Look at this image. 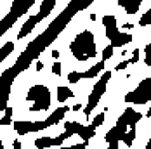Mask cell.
I'll return each instance as SVG.
<instances>
[{
    "mask_svg": "<svg viewBox=\"0 0 151 149\" xmlns=\"http://www.w3.org/2000/svg\"><path fill=\"white\" fill-rule=\"evenodd\" d=\"M70 50L73 54V57L80 62H85L89 59H94L97 56V49H96V42H94V33L89 30H83L78 33L73 42L70 45Z\"/></svg>",
    "mask_w": 151,
    "mask_h": 149,
    "instance_id": "6da1fadb",
    "label": "cell"
},
{
    "mask_svg": "<svg viewBox=\"0 0 151 149\" xmlns=\"http://www.w3.org/2000/svg\"><path fill=\"white\" fill-rule=\"evenodd\" d=\"M26 101L31 104V111H47L50 107V92L45 85H33L28 90Z\"/></svg>",
    "mask_w": 151,
    "mask_h": 149,
    "instance_id": "7a4b0ae2",
    "label": "cell"
},
{
    "mask_svg": "<svg viewBox=\"0 0 151 149\" xmlns=\"http://www.w3.org/2000/svg\"><path fill=\"white\" fill-rule=\"evenodd\" d=\"M111 76H113V73L111 71H104V73L101 74V78H99V82L92 87L91 94H89V102H87V106H85V109H83V116L87 118L89 115H91V111H94L96 109V106L99 104V101L103 99V95L106 94V87H108V82L111 80Z\"/></svg>",
    "mask_w": 151,
    "mask_h": 149,
    "instance_id": "3957f363",
    "label": "cell"
},
{
    "mask_svg": "<svg viewBox=\"0 0 151 149\" xmlns=\"http://www.w3.org/2000/svg\"><path fill=\"white\" fill-rule=\"evenodd\" d=\"M38 23H40V21H38V19H37V17H35V16H30V17H28V19H26V23H24V24H23V28H21V30H19V33H17V38H19V40H21V38H24V37H26V35H30L31 31L35 30V26H37V24H38Z\"/></svg>",
    "mask_w": 151,
    "mask_h": 149,
    "instance_id": "277c9868",
    "label": "cell"
},
{
    "mask_svg": "<svg viewBox=\"0 0 151 149\" xmlns=\"http://www.w3.org/2000/svg\"><path fill=\"white\" fill-rule=\"evenodd\" d=\"M70 99H75V92L71 90V87H63V85H59L58 87V102L64 104Z\"/></svg>",
    "mask_w": 151,
    "mask_h": 149,
    "instance_id": "5b68a950",
    "label": "cell"
},
{
    "mask_svg": "<svg viewBox=\"0 0 151 149\" xmlns=\"http://www.w3.org/2000/svg\"><path fill=\"white\" fill-rule=\"evenodd\" d=\"M132 38H134V37H132L130 33L122 31V33L116 37V38H115V40H111V44H109V45H111L113 49H120V47H123V45H129V44H130V42H132Z\"/></svg>",
    "mask_w": 151,
    "mask_h": 149,
    "instance_id": "8992f818",
    "label": "cell"
},
{
    "mask_svg": "<svg viewBox=\"0 0 151 149\" xmlns=\"http://www.w3.org/2000/svg\"><path fill=\"white\" fill-rule=\"evenodd\" d=\"M12 127H14L16 134H19L21 137L31 134V121H28V120H23V121H14V123H12Z\"/></svg>",
    "mask_w": 151,
    "mask_h": 149,
    "instance_id": "52a82bcc",
    "label": "cell"
},
{
    "mask_svg": "<svg viewBox=\"0 0 151 149\" xmlns=\"http://www.w3.org/2000/svg\"><path fill=\"white\" fill-rule=\"evenodd\" d=\"M136 137H137V128L136 127H129V130L122 137V142L127 146V149H130L134 146V142H136Z\"/></svg>",
    "mask_w": 151,
    "mask_h": 149,
    "instance_id": "ba28073f",
    "label": "cell"
},
{
    "mask_svg": "<svg viewBox=\"0 0 151 149\" xmlns=\"http://www.w3.org/2000/svg\"><path fill=\"white\" fill-rule=\"evenodd\" d=\"M33 146H35L37 149L50 148V146H54V137H50V135H47V137H38V139L33 140Z\"/></svg>",
    "mask_w": 151,
    "mask_h": 149,
    "instance_id": "9c48e42d",
    "label": "cell"
},
{
    "mask_svg": "<svg viewBox=\"0 0 151 149\" xmlns=\"http://www.w3.org/2000/svg\"><path fill=\"white\" fill-rule=\"evenodd\" d=\"M96 135V128L92 127V125H83V130L80 132V139H82V142H89L92 137Z\"/></svg>",
    "mask_w": 151,
    "mask_h": 149,
    "instance_id": "30bf717a",
    "label": "cell"
},
{
    "mask_svg": "<svg viewBox=\"0 0 151 149\" xmlns=\"http://www.w3.org/2000/svg\"><path fill=\"white\" fill-rule=\"evenodd\" d=\"M103 26H104V30H108V28H116L118 26V19L113 14H106V16H103Z\"/></svg>",
    "mask_w": 151,
    "mask_h": 149,
    "instance_id": "8fae6325",
    "label": "cell"
},
{
    "mask_svg": "<svg viewBox=\"0 0 151 149\" xmlns=\"http://www.w3.org/2000/svg\"><path fill=\"white\" fill-rule=\"evenodd\" d=\"M66 80H68V83L70 85H76V83H80L82 82V71H70L68 76H66Z\"/></svg>",
    "mask_w": 151,
    "mask_h": 149,
    "instance_id": "7c38bea8",
    "label": "cell"
},
{
    "mask_svg": "<svg viewBox=\"0 0 151 149\" xmlns=\"http://www.w3.org/2000/svg\"><path fill=\"white\" fill-rule=\"evenodd\" d=\"M104 121H106V115H104V111H101L96 118L91 121V125L94 127V128H99V127H103L104 125Z\"/></svg>",
    "mask_w": 151,
    "mask_h": 149,
    "instance_id": "4fadbf2b",
    "label": "cell"
},
{
    "mask_svg": "<svg viewBox=\"0 0 151 149\" xmlns=\"http://www.w3.org/2000/svg\"><path fill=\"white\" fill-rule=\"evenodd\" d=\"M101 56H103V59L101 61L108 62L109 59H113V56H115V49H113L111 45H106L104 49H103V54H101Z\"/></svg>",
    "mask_w": 151,
    "mask_h": 149,
    "instance_id": "5bb4252c",
    "label": "cell"
},
{
    "mask_svg": "<svg viewBox=\"0 0 151 149\" xmlns=\"http://www.w3.org/2000/svg\"><path fill=\"white\" fill-rule=\"evenodd\" d=\"M151 24V9H148V11H144L142 12V16H141V19H139V26H150Z\"/></svg>",
    "mask_w": 151,
    "mask_h": 149,
    "instance_id": "9a60e30c",
    "label": "cell"
},
{
    "mask_svg": "<svg viewBox=\"0 0 151 149\" xmlns=\"http://www.w3.org/2000/svg\"><path fill=\"white\" fill-rule=\"evenodd\" d=\"M120 33H122V30L118 28V26H116V28H108V30L104 31V37L109 40V42H111V40H115Z\"/></svg>",
    "mask_w": 151,
    "mask_h": 149,
    "instance_id": "2e32d148",
    "label": "cell"
},
{
    "mask_svg": "<svg viewBox=\"0 0 151 149\" xmlns=\"http://www.w3.org/2000/svg\"><path fill=\"white\" fill-rule=\"evenodd\" d=\"M50 69H52V74H54V76H61V74H63V62H61V61H56Z\"/></svg>",
    "mask_w": 151,
    "mask_h": 149,
    "instance_id": "e0dca14e",
    "label": "cell"
},
{
    "mask_svg": "<svg viewBox=\"0 0 151 149\" xmlns=\"http://www.w3.org/2000/svg\"><path fill=\"white\" fill-rule=\"evenodd\" d=\"M139 54H141V50L139 49H134V52L130 54V57H129V64H137V61H139Z\"/></svg>",
    "mask_w": 151,
    "mask_h": 149,
    "instance_id": "ac0fdd59",
    "label": "cell"
},
{
    "mask_svg": "<svg viewBox=\"0 0 151 149\" xmlns=\"http://www.w3.org/2000/svg\"><path fill=\"white\" fill-rule=\"evenodd\" d=\"M7 125H12V118L11 116H2L0 118V127H7Z\"/></svg>",
    "mask_w": 151,
    "mask_h": 149,
    "instance_id": "d6986e66",
    "label": "cell"
},
{
    "mask_svg": "<svg viewBox=\"0 0 151 149\" xmlns=\"http://www.w3.org/2000/svg\"><path fill=\"white\" fill-rule=\"evenodd\" d=\"M89 148V142H76L73 146H70V149H87Z\"/></svg>",
    "mask_w": 151,
    "mask_h": 149,
    "instance_id": "ffe728a7",
    "label": "cell"
},
{
    "mask_svg": "<svg viewBox=\"0 0 151 149\" xmlns=\"http://www.w3.org/2000/svg\"><path fill=\"white\" fill-rule=\"evenodd\" d=\"M127 66H129V61L125 59V61H122V62H118V64L115 66V69H116V71H123Z\"/></svg>",
    "mask_w": 151,
    "mask_h": 149,
    "instance_id": "44dd1931",
    "label": "cell"
},
{
    "mask_svg": "<svg viewBox=\"0 0 151 149\" xmlns=\"http://www.w3.org/2000/svg\"><path fill=\"white\" fill-rule=\"evenodd\" d=\"M82 107H83L82 102H75V104L71 106V111H73V113H78V111H82Z\"/></svg>",
    "mask_w": 151,
    "mask_h": 149,
    "instance_id": "7402d4cb",
    "label": "cell"
},
{
    "mask_svg": "<svg viewBox=\"0 0 151 149\" xmlns=\"http://www.w3.org/2000/svg\"><path fill=\"white\" fill-rule=\"evenodd\" d=\"M42 69H44V62H42V61H37V64H35V71L40 73Z\"/></svg>",
    "mask_w": 151,
    "mask_h": 149,
    "instance_id": "603a6c76",
    "label": "cell"
},
{
    "mask_svg": "<svg viewBox=\"0 0 151 149\" xmlns=\"http://www.w3.org/2000/svg\"><path fill=\"white\" fill-rule=\"evenodd\" d=\"M21 148H23V142L21 140H17V139L12 140V149H21Z\"/></svg>",
    "mask_w": 151,
    "mask_h": 149,
    "instance_id": "cb8c5ba5",
    "label": "cell"
},
{
    "mask_svg": "<svg viewBox=\"0 0 151 149\" xmlns=\"http://www.w3.org/2000/svg\"><path fill=\"white\" fill-rule=\"evenodd\" d=\"M144 64H146V66H150V68H151V54H148V56H144Z\"/></svg>",
    "mask_w": 151,
    "mask_h": 149,
    "instance_id": "d4e9b609",
    "label": "cell"
},
{
    "mask_svg": "<svg viewBox=\"0 0 151 149\" xmlns=\"http://www.w3.org/2000/svg\"><path fill=\"white\" fill-rule=\"evenodd\" d=\"M122 30H134V24H132V23H127V24L122 26Z\"/></svg>",
    "mask_w": 151,
    "mask_h": 149,
    "instance_id": "484cf974",
    "label": "cell"
},
{
    "mask_svg": "<svg viewBox=\"0 0 151 149\" xmlns=\"http://www.w3.org/2000/svg\"><path fill=\"white\" fill-rule=\"evenodd\" d=\"M50 56H52V57H54V59H59V50H52V52H50Z\"/></svg>",
    "mask_w": 151,
    "mask_h": 149,
    "instance_id": "4316f807",
    "label": "cell"
},
{
    "mask_svg": "<svg viewBox=\"0 0 151 149\" xmlns=\"http://www.w3.org/2000/svg\"><path fill=\"white\" fill-rule=\"evenodd\" d=\"M146 116H148V118H151V107L148 109V113H146Z\"/></svg>",
    "mask_w": 151,
    "mask_h": 149,
    "instance_id": "83f0119b",
    "label": "cell"
},
{
    "mask_svg": "<svg viewBox=\"0 0 151 149\" xmlns=\"http://www.w3.org/2000/svg\"><path fill=\"white\" fill-rule=\"evenodd\" d=\"M144 149H151V144H150V142H148V144L144 146Z\"/></svg>",
    "mask_w": 151,
    "mask_h": 149,
    "instance_id": "f1b7e54d",
    "label": "cell"
},
{
    "mask_svg": "<svg viewBox=\"0 0 151 149\" xmlns=\"http://www.w3.org/2000/svg\"><path fill=\"white\" fill-rule=\"evenodd\" d=\"M59 149H70V146H61Z\"/></svg>",
    "mask_w": 151,
    "mask_h": 149,
    "instance_id": "f546056e",
    "label": "cell"
},
{
    "mask_svg": "<svg viewBox=\"0 0 151 149\" xmlns=\"http://www.w3.org/2000/svg\"><path fill=\"white\" fill-rule=\"evenodd\" d=\"M0 149H5L4 148V144H2V140H0Z\"/></svg>",
    "mask_w": 151,
    "mask_h": 149,
    "instance_id": "4dcf8cb0",
    "label": "cell"
},
{
    "mask_svg": "<svg viewBox=\"0 0 151 149\" xmlns=\"http://www.w3.org/2000/svg\"><path fill=\"white\" fill-rule=\"evenodd\" d=\"M148 142H150V144H151V137H150V140H148Z\"/></svg>",
    "mask_w": 151,
    "mask_h": 149,
    "instance_id": "1f68e13d",
    "label": "cell"
}]
</instances>
